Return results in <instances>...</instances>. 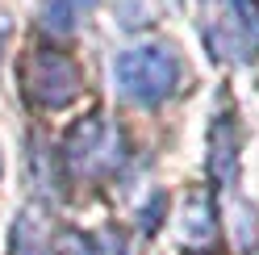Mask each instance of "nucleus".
Segmentation results:
<instances>
[{
    "label": "nucleus",
    "instance_id": "1",
    "mask_svg": "<svg viewBox=\"0 0 259 255\" xmlns=\"http://www.w3.org/2000/svg\"><path fill=\"white\" fill-rule=\"evenodd\" d=\"M121 163H125V134L117 130L113 117L92 113L71 125L67 142H63V167L75 180H84V184L109 180Z\"/></svg>",
    "mask_w": 259,
    "mask_h": 255
},
{
    "label": "nucleus",
    "instance_id": "2",
    "mask_svg": "<svg viewBox=\"0 0 259 255\" xmlns=\"http://www.w3.org/2000/svg\"><path fill=\"white\" fill-rule=\"evenodd\" d=\"M180 84V55L163 42L134 46L117 59V88L134 105H159Z\"/></svg>",
    "mask_w": 259,
    "mask_h": 255
},
{
    "label": "nucleus",
    "instance_id": "3",
    "mask_svg": "<svg viewBox=\"0 0 259 255\" xmlns=\"http://www.w3.org/2000/svg\"><path fill=\"white\" fill-rule=\"evenodd\" d=\"M21 88L38 109H67L79 97V67L63 51L38 46L21 63Z\"/></svg>",
    "mask_w": 259,
    "mask_h": 255
},
{
    "label": "nucleus",
    "instance_id": "4",
    "mask_svg": "<svg viewBox=\"0 0 259 255\" xmlns=\"http://www.w3.org/2000/svg\"><path fill=\"white\" fill-rule=\"evenodd\" d=\"M63 251L67 255H125V243L117 230H101V234L71 230V234H63Z\"/></svg>",
    "mask_w": 259,
    "mask_h": 255
},
{
    "label": "nucleus",
    "instance_id": "5",
    "mask_svg": "<svg viewBox=\"0 0 259 255\" xmlns=\"http://www.w3.org/2000/svg\"><path fill=\"white\" fill-rule=\"evenodd\" d=\"M84 13H88V0H42V25L51 34H59V38L75 34V25L84 21Z\"/></svg>",
    "mask_w": 259,
    "mask_h": 255
},
{
    "label": "nucleus",
    "instance_id": "6",
    "mask_svg": "<svg viewBox=\"0 0 259 255\" xmlns=\"http://www.w3.org/2000/svg\"><path fill=\"white\" fill-rule=\"evenodd\" d=\"M13 255H55L46 243L42 222H34V214L17 218V230H13Z\"/></svg>",
    "mask_w": 259,
    "mask_h": 255
},
{
    "label": "nucleus",
    "instance_id": "7",
    "mask_svg": "<svg viewBox=\"0 0 259 255\" xmlns=\"http://www.w3.org/2000/svg\"><path fill=\"white\" fill-rule=\"evenodd\" d=\"M184 234L188 238H209L213 234V209H209L205 193H192L184 205Z\"/></svg>",
    "mask_w": 259,
    "mask_h": 255
},
{
    "label": "nucleus",
    "instance_id": "8",
    "mask_svg": "<svg viewBox=\"0 0 259 255\" xmlns=\"http://www.w3.org/2000/svg\"><path fill=\"white\" fill-rule=\"evenodd\" d=\"M234 155H238V142L230 134V121H218L213 125V172H218V180H230V167H234Z\"/></svg>",
    "mask_w": 259,
    "mask_h": 255
},
{
    "label": "nucleus",
    "instance_id": "9",
    "mask_svg": "<svg viewBox=\"0 0 259 255\" xmlns=\"http://www.w3.org/2000/svg\"><path fill=\"white\" fill-rule=\"evenodd\" d=\"M163 205H167V197H155L151 205H147V209H142V230H159V218H163Z\"/></svg>",
    "mask_w": 259,
    "mask_h": 255
}]
</instances>
